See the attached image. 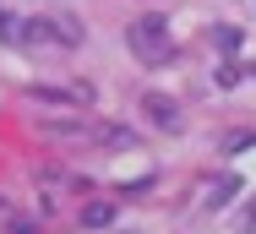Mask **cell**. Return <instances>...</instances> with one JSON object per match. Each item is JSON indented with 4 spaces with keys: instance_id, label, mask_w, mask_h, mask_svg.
Here are the masks:
<instances>
[{
    "instance_id": "obj_1",
    "label": "cell",
    "mask_w": 256,
    "mask_h": 234,
    "mask_svg": "<svg viewBox=\"0 0 256 234\" xmlns=\"http://www.w3.org/2000/svg\"><path fill=\"white\" fill-rule=\"evenodd\" d=\"M126 38H131V49H136L148 66L169 60V49H174V38H169V22H164V16H136V22L126 28Z\"/></svg>"
},
{
    "instance_id": "obj_2",
    "label": "cell",
    "mask_w": 256,
    "mask_h": 234,
    "mask_svg": "<svg viewBox=\"0 0 256 234\" xmlns=\"http://www.w3.org/2000/svg\"><path fill=\"white\" fill-rule=\"evenodd\" d=\"M142 114L153 120L158 131H180V104L164 98V93H142Z\"/></svg>"
},
{
    "instance_id": "obj_3",
    "label": "cell",
    "mask_w": 256,
    "mask_h": 234,
    "mask_svg": "<svg viewBox=\"0 0 256 234\" xmlns=\"http://www.w3.org/2000/svg\"><path fill=\"white\" fill-rule=\"evenodd\" d=\"M229 196H240V174H218V186H212V202H207V207L218 212V207H229Z\"/></svg>"
},
{
    "instance_id": "obj_4",
    "label": "cell",
    "mask_w": 256,
    "mask_h": 234,
    "mask_svg": "<svg viewBox=\"0 0 256 234\" xmlns=\"http://www.w3.org/2000/svg\"><path fill=\"white\" fill-rule=\"evenodd\" d=\"M16 38H22V22H16V11L0 0V44H16Z\"/></svg>"
},
{
    "instance_id": "obj_5",
    "label": "cell",
    "mask_w": 256,
    "mask_h": 234,
    "mask_svg": "<svg viewBox=\"0 0 256 234\" xmlns=\"http://www.w3.org/2000/svg\"><path fill=\"white\" fill-rule=\"evenodd\" d=\"M44 131H50V136H88L82 120H44Z\"/></svg>"
},
{
    "instance_id": "obj_6",
    "label": "cell",
    "mask_w": 256,
    "mask_h": 234,
    "mask_svg": "<svg viewBox=\"0 0 256 234\" xmlns=\"http://www.w3.org/2000/svg\"><path fill=\"white\" fill-rule=\"evenodd\" d=\"M109 218H114V207H109V202H93V207L82 212V224H88V229H104Z\"/></svg>"
},
{
    "instance_id": "obj_7",
    "label": "cell",
    "mask_w": 256,
    "mask_h": 234,
    "mask_svg": "<svg viewBox=\"0 0 256 234\" xmlns=\"http://www.w3.org/2000/svg\"><path fill=\"white\" fill-rule=\"evenodd\" d=\"M251 229H256V212H251Z\"/></svg>"
}]
</instances>
